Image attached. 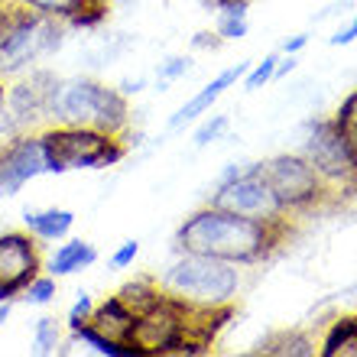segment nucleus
Returning <instances> with one entry per match:
<instances>
[{"label": "nucleus", "instance_id": "obj_4", "mask_svg": "<svg viewBox=\"0 0 357 357\" xmlns=\"http://www.w3.org/2000/svg\"><path fill=\"white\" fill-rule=\"evenodd\" d=\"M130 344L140 354H202L205 344H198L188 328V305L172 296H160L150 309H143L133 319Z\"/></svg>", "mask_w": 357, "mask_h": 357}, {"label": "nucleus", "instance_id": "obj_27", "mask_svg": "<svg viewBox=\"0 0 357 357\" xmlns=\"http://www.w3.org/2000/svg\"><path fill=\"white\" fill-rule=\"evenodd\" d=\"M137 254H140V241H123V244L114 250L111 266H114V270H127V266L137 260Z\"/></svg>", "mask_w": 357, "mask_h": 357}, {"label": "nucleus", "instance_id": "obj_6", "mask_svg": "<svg viewBox=\"0 0 357 357\" xmlns=\"http://www.w3.org/2000/svg\"><path fill=\"white\" fill-rule=\"evenodd\" d=\"M62 43V29L46 13L0 20V75H13L49 56Z\"/></svg>", "mask_w": 357, "mask_h": 357}, {"label": "nucleus", "instance_id": "obj_23", "mask_svg": "<svg viewBox=\"0 0 357 357\" xmlns=\"http://www.w3.org/2000/svg\"><path fill=\"white\" fill-rule=\"evenodd\" d=\"M227 114H211L202 127L195 130V146H208V143H215V140H221L225 137V130H227Z\"/></svg>", "mask_w": 357, "mask_h": 357}, {"label": "nucleus", "instance_id": "obj_10", "mask_svg": "<svg viewBox=\"0 0 357 357\" xmlns=\"http://www.w3.org/2000/svg\"><path fill=\"white\" fill-rule=\"evenodd\" d=\"M39 273L36 244L26 234H0V299H10L23 292Z\"/></svg>", "mask_w": 357, "mask_h": 357}, {"label": "nucleus", "instance_id": "obj_30", "mask_svg": "<svg viewBox=\"0 0 357 357\" xmlns=\"http://www.w3.org/2000/svg\"><path fill=\"white\" fill-rule=\"evenodd\" d=\"M218 43H221V36H218V33H215V36H211V33H198V36L192 39V46H198V49H215Z\"/></svg>", "mask_w": 357, "mask_h": 357}, {"label": "nucleus", "instance_id": "obj_15", "mask_svg": "<svg viewBox=\"0 0 357 357\" xmlns=\"http://www.w3.org/2000/svg\"><path fill=\"white\" fill-rule=\"evenodd\" d=\"M94 260H98V250L88 241H68V244H62L52 254L49 273L52 276H68V273H78V270H85V266H91Z\"/></svg>", "mask_w": 357, "mask_h": 357}, {"label": "nucleus", "instance_id": "obj_13", "mask_svg": "<svg viewBox=\"0 0 357 357\" xmlns=\"http://www.w3.org/2000/svg\"><path fill=\"white\" fill-rule=\"evenodd\" d=\"M133 319H137V315H133V312L123 305L121 296H114V299H107L104 305H98V309L91 312L88 325H91L98 335H104L107 341H117V344H130Z\"/></svg>", "mask_w": 357, "mask_h": 357}, {"label": "nucleus", "instance_id": "obj_18", "mask_svg": "<svg viewBox=\"0 0 357 357\" xmlns=\"http://www.w3.org/2000/svg\"><path fill=\"white\" fill-rule=\"evenodd\" d=\"M117 296H121V302L133 312V315H140L143 309H150L153 302L160 299V292L153 289L150 282H130V286H123Z\"/></svg>", "mask_w": 357, "mask_h": 357}, {"label": "nucleus", "instance_id": "obj_12", "mask_svg": "<svg viewBox=\"0 0 357 357\" xmlns=\"http://www.w3.org/2000/svg\"><path fill=\"white\" fill-rule=\"evenodd\" d=\"M247 62H237V66H231V68H225V72H221V75H215L211 78V82H208L205 88H202V91H195L192 94V98H188L185 104H182V107H178L176 114H172L169 117V127L172 130H178V127H185L188 121H195V117H202V114H208L211 111V104L218 101V98H221V94L227 91V88H234L237 82H241V78H244V72H247Z\"/></svg>", "mask_w": 357, "mask_h": 357}, {"label": "nucleus", "instance_id": "obj_24", "mask_svg": "<svg viewBox=\"0 0 357 357\" xmlns=\"http://www.w3.org/2000/svg\"><path fill=\"white\" fill-rule=\"evenodd\" d=\"M59 344V321L39 319L36 321V354H52Z\"/></svg>", "mask_w": 357, "mask_h": 357}, {"label": "nucleus", "instance_id": "obj_17", "mask_svg": "<svg viewBox=\"0 0 357 357\" xmlns=\"http://www.w3.org/2000/svg\"><path fill=\"white\" fill-rule=\"evenodd\" d=\"M260 354H273V357H312L315 354V341L302 331H286L276 338L260 344Z\"/></svg>", "mask_w": 357, "mask_h": 357}, {"label": "nucleus", "instance_id": "obj_31", "mask_svg": "<svg viewBox=\"0 0 357 357\" xmlns=\"http://www.w3.org/2000/svg\"><path fill=\"white\" fill-rule=\"evenodd\" d=\"M7 315H10V302H7V299H0V325L7 321Z\"/></svg>", "mask_w": 357, "mask_h": 357}, {"label": "nucleus", "instance_id": "obj_16", "mask_svg": "<svg viewBox=\"0 0 357 357\" xmlns=\"http://www.w3.org/2000/svg\"><path fill=\"white\" fill-rule=\"evenodd\" d=\"M321 357H357V315L338 319L321 341Z\"/></svg>", "mask_w": 357, "mask_h": 357}, {"label": "nucleus", "instance_id": "obj_5", "mask_svg": "<svg viewBox=\"0 0 357 357\" xmlns=\"http://www.w3.org/2000/svg\"><path fill=\"white\" fill-rule=\"evenodd\" d=\"M46 153V172H68V169H101L123 156L114 133L94 130V127H75L66 123L59 130L39 137Z\"/></svg>", "mask_w": 357, "mask_h": 357}, {"label": "nucleus", "instance_id": "obj_14", "mask_svg": "<svg viewBox=\"0 0 357 357\" xmlns=\"http://www.w3.org/2000/svg\"><path fill=\"white\" fill-rule=\"evenodd\" d=\"M26 227L43 241H59L75 225V215L68 208H46V211H26Z\"/></svg>", "mask_w": 357, "mask_h": 357}, {"label": "nucleus", "instance_id": "obj_26", "mask_svg": "<svg viewBox=\"0 0 357 357\" xmlns=\"http://www.w3.org/2000/svg\"><path fill=\"white\" fill-rule=\"evenodd\" d=\"M91 312H94L91 296H88V292H82V296L75 299V305H72V312H68V328L75 331L78 325H85V321L91 319Z\"/></svg>", "mask_w": 357, "mask_h": 357}, {"label": "nucleus", "instance_id": "obj_1", "mask_svg": "<svg viewBox=\"0 0 357 357\" xmlns=\"http://www.w3.org/2000/svg\"><path fill=\"white\" fill-rule=\"evenodd\" d=\"M280 231L282 225H270V221H257V218L208 205L185 218V225L176 234V244L178 250H188V254H205L215 260L247 266L264 260L280 244Z\"/></svg>", "mask_w": 357, "mask_h": 357}, {"label": "nucleus", "instance_id": "obj_8", "mask_svg": "<svg viewBox=\"0 0 357 357\" xmlns=\"http://www.w3.org/2000/svg\"><path fill=\"white\" fill-rule=\"evenodd\" d=\"M260 169H264V176L270 178L273 192L280 195L286 211L312 208L321 195H325V178L319 176V169H315L302 153H282L276 160L264 162Z\"/></svg>", "mask_w": 357, "mask_h": 357}, {"label": "nucleus", "instance_id": "obj_19", "mask_svg": "<svg viewBox=\"0 0 357 357\" xmlns=\"http://www.w3.org/2000/svg\"><path fill=\"white\" fill-rule=\"evenodd\" d=\"M331 121H335V127L348 137V143L357 150V88L348 94V98H344V101H341L338 114H335Z\"/></svg>", "mask_w": 357, "mask_h": 357}, {"label": "nucleus", "instance_id": "obj_29", "mask_svg": "<svg viewBox=\"0 0 357 357\" xmlns=\"http://www.w3.org/2000/svg\"><path fill=\"white\" fill-rule=\"evenodd\" d=\"M305 46H309V33H296L292 39L282 43V52H286V56H296V52H302Z\"/></svg>", "mask_w": 357, "mask_h": 357}, {"label": "nucleus", "instance_id": "obj_25", "mask_svg": "<svg viewBox=\"0 0 357 357\" xmlns=\"http://www.w3.org/2000/svg\"><path fill=\"white\" fill-rule=\"evenodd\" d=\"M188 72H192V59H188V56L166 59V62L160 66V85L166 88L169 82H176V78H185Z\"/></svg>", "mask_w": 357, "mask_h": 357}, {"label": "nucleus", "instance_id": "obj_9", "mask_svg": "<svg viewBox=\"0 0 357 357\" xmlns=\"http://www.w3.org/2000/svg\"><path fill=\"white\" fill-rule=\"evenodd\" d=\"M302 156L319 169L325 185H331V182L351 185L357 178V150L335 127V121H319L312 127V133L305 137V146H302Z\"/></svg>", "mask_w": 357, "mask_h": 357}, {"label": "nucleus", "instance_id": "obj_3", "mask_svg": "<svg viewBox=\"0 0 357 357\" xmlns=\"http://www.w3.org/2000/svg\"><path fill=\"white\" fill-rule=\"evenodd\" d=\"M49 114L75 127H94L104 133H117L127 127V101L121 91L104 88L98 82L78 78L68 85H56Z\"/></svg>", "mask_w": 357, "mask_h": 357}, {"label": "nucleus", "instance_id": "obj_20", "mask_svg": "<svg viewBox=\"0 0 357 357\" xmlns=\"http://www.w3.org/2000/svg\"><path fill=\"white\" fill-rule=\"evenodd\" d=\"M23 3L46 17H75L78 10H88L91 0H23Z\"/></svg>", "mask_w": 357, "mask_h": 357}, {"label": "nucleus", "instance_id": "obj_21", "mask_svg": "<svg viewBox=\"0 0 357 357\" xmlns=\"http://www.w3.org/2000/svg\"><path fill=\"white\" fill-rule=\"evenodd\" d=\"M276 62H280V56L270 52L264 62H257L254 68H247L244 72V91H260L264 85H270L273 78H276Z\"/></svg>", "mask_w": 357, "mask_h": 357}, {"label": "nucleus", "instance_id": "obj_22", "mask_svg": "<svg viewBox=\"0 0 357 357\" xmlns=\"http://www.w3.org/2000/svg\"><path fill=\"white\" fill-rule=\"evenodd\" d=\"M23 299L29 305H49L56 299V280L52 276H33V280L23 286Z\"/></svg>", "mask_w": 357, "mask_h": 357}, {"label": "nucleus", "instance_id": "obj_2", "mask_svg": "<svg viewBox=\"0 0 357 357\" xmlns=\"http://www.w3.org/2000/svg\"><path fill=\"white\" fill-rule=\"evenodd\" d=\"M162 289L188 305H231L241 289V270L227 260L182 250V257L162 273Z\"/></svg>", "mask_w": 357, "mask_h": 357}, {"label": "nucleus", "instance_id": "obj_28", "mask_svg": "<svg viewBox=\"0 0 357 357\" xmlns=\"http://www.w3.org/2000/svg\"><path fill=\"white\" fill-rule=\"evenodd\" d=\"M357 39V13H354V20H351V26H344V29H338L335 36H328V46H351Z\"/></svg>", "mask_w": 357, "mask_h": 357}, {"label": "nucleus", "instance_id": "obj_7", "mask_svg": "<svg viewBox=\"0 0 357 357\" xmlns=\"http://www.w3.org/2000/svg\"><path fill=\"white\" fill-rule=\"evenodd\" d=\"M211 205L234 211V215L257 218V221H270V225H282L289 215L260 166H250V169L234 172L231 178H221L218 192L211 195Z\"/></svg>", "mask_w": 357, "mask_h": 357}, {"label": "nucleus", "instance_id": "obj_11", "mask_svg": "<svg viewBox=\"0 0 357 357\" xmlns=\"http://www.w3.org/2000/svg\"><path fill=\"white\" fill-rule=\"evenodd\" d=\"M39 172H46V153H43V140L29 137V140H17L10 150L0 153V195H17L29 178H36Z\"/></svg>", "mask_w": 357, "mask_h": 357}]
</instances>
